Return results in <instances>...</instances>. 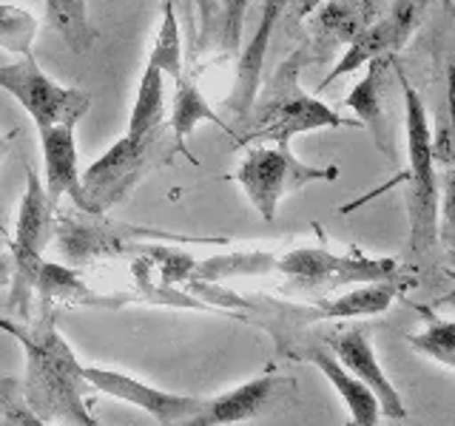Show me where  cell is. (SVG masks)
<instances>
[{"instance_id":"23","label":"cell","mask_w":455,"mask_h":426,"mask_svg":"<svg viewBox=\"0 0 455 426\" xmlns=\"http://www.w3.org/2000/svg\"><path fill=\"white\" fill-rule=\"evenodd\" d=\"M148 63L160 68L163 75H171L174 80L182 75L180 26H177V14H174V0H163V26H160V32H156Z\"/></svg>"},{"instance_id":"30","label":"cell","mask_w":455,"mask_h":426,"mask_svg":"<svg viewBox=\"0 0 455 426\" xmlns=\"http://www.w3.org/2000/svg\"><path fill=\"white\" fill-rule=\"evenodd\" d=\"M452 75H455V68H452Z\"/></svg>"},{"instance_id":"31","label":"cell","mask_w":455,"mask_h":426,"mask_svg":"<svg viewBox=\"0 0 455 426\" xmlns=\"http://www.w3.org/2000/svg\"><path fill=\"white\" fill-rule=\"evenodd\" d=\"M347 426H353V423H347Z\"/></svg>"},{"instance_id":"7","label":"cell","mask_w":455,"mask_h":426,"mask_svg":"<svg viewBox=\"0 0 455 426\" xmlns=\"http://www.w3.org/2000/svg\"><path fill=\"white\" fill-rule=\"evenodd\" d=\"M279 273H284L291 290L305 293H331L339 288H355V284L381 281L402 273L395 259H373V256L347 253L336 256L324 248H299L276 259Z\"/></svg>"},{"instance_id":"9","label":"cell","mask_w":455,"mask_h":426,"mask_svg":"<svg viewBox=\"0 0 455 426\" xmlns=\"http://www.w3.org/2000/svg\"><path fill=\"white\" fill-rule=\"evenodd\" d=\"M430 4L433 0H393V6L384 12L362 37H355L350 43L347 51L341 54V60L331 68V75L322 80L319 89L324 91L333 80L353 75L355 68L367 66L370 60L395 57L407 46V40L416 35V28L424 23Z\"/></svg>"},{"instance_id":"25","label":"cell","mask_w":455,"mask_h":426,"mask_svg":"<svg viewBox=\"0 0 455 426\" xmlns=\"http://www.w3.org/2000/svg\"><path fill=\"white\" fill-rule=\"evenodd\" d=\"M0 415L6 418L9 426H52L49 421H43L28 409V404L23 401L20 383L6 375H0Z\"/></svg>"},{"instance_id":"8","label":"cell","mask_w":455,"mask_h":426,"mask_svg":"<svg viewBox=\"0 0 455 426\" xmlns=\"http://www.w3.org/2000/svg\"><path fill=\"white\" fill-rule=\"evenodd\" d=\"M0 89L9 91L35 120L37 131L52 125H77L92 108V94L83 89H66L54 83L43 68L23 57L18 63H0Z\"/></svg>"},{"instance_id":"17","label":"cell","mask_w":455,"mask_h":426,"mask_svg":"<svg viewBox=\"0 0 455 426\" xmlns=\"http://www.w3.org/2000/svg\"><path fill=\"white\" fill-rule=\"evenodd\" d=\"M407 288H412V276L395 273L381 281L355 284V290H347L345 296L331 298V302L316 304L310 312L313 319H362V316H379L387 310Z\"/></svg>"},{"instance_id":"27","label":"cell","mask_w":455,"mask_h":426,"mask_svg":"<svg viewBox=\"0 0 455 426\" xmlns=\"http://www.w3.org/2000/svg\"><path fill=\"white\" fill-rule=\"evenodd\" d=\"M222 18H220V40L225 51H234L239 46V28H242V12L248 0H220Z\"/></svg>"},{"instance_id":"19","label":"cell","mask_w":455,"mask_h":426,"mask_svg":"<svg viewBox=\"0 0 455 426\" xmlns=\"http://www.w3.org/2000/svg\"><path fill=\"white\" fill-rule=\"evenodd\" d=\"M199 122H217L222 131L231 134V125H228L217 111L208 106V99L203 91L196 89V83L191 77L180 75L177 77V94H174V111H171V142H174V151L185 154L191 162H196L191 151H188V137L194 134V128Z\"/></svg>"},{"instance_id":"10","label":"cell","mask_w":455,"mask_h":426,"mask_svg":"<svg viewBox=\"0 0 455 426\" xmlns=\"http://www.w3.org/2000/svg\"><path fill=\"white\" fill-rule=\"evenodd\" d=\"M296 381L284 375H259L222 395L203 398V406L194 418L174 426H228L245 423L253 418L270 415L274 409L296 401Z\"/></svg>"},{"instance_id":"16","label":"cell","mask_w":455,"mask_h":426,"mask_svg":"<svg viewBox=\"0 0 455 426\" xmlns=\"http://www.w3.org/2000/svg\"><path fill=\"white\" fill-rule=\"evenodd\" d=\"M299 361H310L319 373L331 381V387L339 392L341 404L350 412V423L353 426H379L381 418V406L376 401V395L370 392L359 378H353L345 367L339 364L336 355L327 347H305V350H293Z\"/></svg>"},{"instance_id":"13","label":"cell","mask_w":455,"mask_h":426,"mask_svg":"<svg viewBox=\"0 0 455 426\" xmlns=\"http://www.w3.org/2000/svg\"><path fill=\"white\" fill-rule=\"evenodd\" d=\"M384 14L381 0H327L307 18L310 57H331L339 46H350Z\"/></svg>"},{"instance_id":"1","label":"cell","mask_w":455,"mask_h":426,"mask_svg":"<svg viewBox=\"0 0 455 426\" xmlns=\"http://www.w3.org/2000/svg\"><path fill=\"white\" fill-rule=\"evenodd\" d=\"M0 330L9 333L26 352L20 392L35 415L63 426H100L83 398L85 367L57 330L52 310H43L40 321L32 327L0 319Z\"/></svg>"},{"instance_id":"18","label":"cell","mask_w":455,"mask_h":426,"mask_svg":"<svg viewBox=\"0 0 455 426\" xmlns=\"http://www.w3.org/2000/svg\"><path fill=\"white\" fill-rule=\"evenodd\" d=\"M393 57H379L367 63V75L362 83L353 85V91L345 97V106L359 114V122L367 125L376 137L379 151L390 154V142L384 137V99H387V75H390Z\"/></svg>"},{"instance_id":"28","label":"cell","mask_w":455,"mask_h":426,"mask_svg":"<svg viewBox=\"0 0 455 426\" xmlns=\"http://www.w3.org/2000/svg\"><path fill=\"white\" fill-rule=\"evenodd\" d=\"M322 4H327V0H293V4H291V18L299 23V20H305V18H310V14L313 12H316Z\"/></svg>"},{"instance_id":"5","label":"cell","mask_w":455,"mask_h":426,"mask_svg":"<svg viewBox=\"0 0 455 426\" xmlns=\"http://www.w3.org/2000/svg\"><path fill=\"white\" fill-rule=\"evenodd\" d=\"M234 179L251 199V205L259 210V217L265 222H274L284 196L302 191L313 182H336L339 168L305 165L302 160H296L291 146H265L262 142L245 154Z\"/></svg>"},{"instance_id":"12","label":"cell","mask_w":455,"mask_h":426,"mask_svg":"<svg viewBox=\"0 0 455 426\" xmlns=\"http://www.w3.org/2000/svg\"><path fill=\"white\" fill-rule=\"evenodd\" d=\"M327 350H331L339 364L347 369L353 378H359L364 387L376 395V401L381 406V415H387L393 421L407 418V404L402 392L393 387V381L381 369L373 341H370L367 330L362 327H350V330H336L327 335Z\"/></svg>"},{"instance_id":"3","label":"cell","mask_w":455,"mask_h":426,"mask_svg":"<svg viewBox=\"0 0 455 426\" xmlns=\"http://www.w3.org/2000/svg\"><path fill=\"white\" fill-rule=\"evenodd\" d=\"M404 94V120H407V156L410 174L407 182V213H410V253L421 259L438 241V165L433 151V131L421 94L412 89L407 75L395 68Z\"/></svg>"},{"instance_id":"11","label":"cell","mask_w":455,"mask_h":426,"mask_svg":"<svg viewBox=\"0 0 455 426\" xmlns=\"http://www.w3.org/2000/svg\"><path fill=\"white\" fill-rule=\"evenodd\" d=\"M85 383H92L100 392L120 398L125 404H134L142 412L160 423V426H174L194 418L199 406H203V398L194 395H177V392H165L148 387V383L137 381L134 375L117 373V369H103V367H85Z\"/></svg>"},{"instance_id":"21","label":"cell","mask_w":455,"mask_h":426,"mask_svg":"<svg viewBox=\"0 0 455 426\" xmlns=\"http://www.w3.org/2000/svg\"><path fill=\"white\" fill-rule=\"evenodd\" d=\"M165 120V103H163V71L156 66H146L137 89L134 99V111L132 120H128V137H142L148 131L163 128Z\"/></svg>"},{"instance_id":"2","label":"cell","mask_w":455,"mask_h":426,"mask_svg":"<svg viewBox=\"0 0 455 426\" xmlns=\"http://www.w3.org/2000/svg\"><path fill=\"white\" fill-rule=\"evenodd\" d=\"M310 60L307 46L296 49L288 60H282L274 77L265 89L256 94L251 106V117L242 125L245 134L236 137V146H251V142H270V146H291V139L305 131H319V128H355L359 120H345L322 99L310 97L299 85L305 63Z\"/></svg>"},{"instance_id":"15","label":"cell","mask_w":455,"mask_h":426,"mask_svg":"<svg viewBox=\"0 0 455 426\" xmlns=\"http://www.w3.org/2000/svg\"><path fill=\"white\" fill-rule=\"evenodd\" d=\"M40 148H43V188L46 196L57 205L60 196H71L75 205L83 210V185H80V165H77V142H75V125H52L40 131Z\"/></svg>"},{"instance_id":"14","label":"cell","mask_w":455,"mask_h":426,"mask_svg":"<svg viewBox=\"0 0 455 426\" xmlns=\"http://www.w3.org/2000/svg\"><path fill=\"white\" fill-rule=\"evenodd\" d=\"M293 0H262V18L256 26L253 40L245 46V51L239 54V68H236V83L231 94H228L225 106L236 117V122L245 125L251 117V106L262 85V66L267 54V43L274 37V28L279 26L282 18H288Z\"/></svg>"},{"instance_id":"22","label":"cell","mask_w":455,"mask_h":426,"mask_svg":"<svg viewBox=\"0 0 455 426\" xmlns=\"http://www.w3.org/2000/svg\"><path fill=\"white\" fill-rule=\"evenodd\" d=\"M421 312L427 319V327L421 333L410 335L407 344L416 352L427 355V359H433L435 364L447 367L455 373V319L444 321V319L433 316L427 307H421Z\"/></svg>"},{"instance_id":"24","label":"cell","mask_w":455,"mask_h":426,"mask_svg":"<svg viewBox=\"0 0 455 426\" xmlns=\"http://www.w3.org/2000/svg\"><path fill=\"white\" fill-rule=\"evenodd\" d=\"M203 270L196 273L203 276H228V273H267V270L276 267V256L274 253H236V256H225V259H211L205 264H199Z\"/></svg>"},{"instance_id":"4","label":"cell","mask_w":455,"mask_h":426,"mask_svg":"<svg viewBox=\"0 0 455 426\" xmlns=\"http://www.w3.org/2000/svg\"><path fill=\"white\" fill-rule=\"evenodd\" d=\"M165 134H171L165 131V125L142 137L125 134L97 162L85 168L80 174L83 199H85L83 210L92 213V217H103L111 205H117L154 165L163 162Z\"/></svg>"},{"instance_id":"32","label":"cell","mask_w":455,"mask_h":426,"mask_svg":"<svg viewBox=\"0 0 455 426\" xmlns=\"http://www.w3.org/2000/svg\"><path fill=\"white\" fill-rule=\"evenodd\" d=\"M4 426H9V423H4Z\"/></svg>"},{"instance_id":"20","label":"cell","mask_w":455,"mask_h":426,"mask_svg":"<svg viewBox=\"0 0 455 426\" xmlns=\"http://www.w3.org/2000/svg\"><path fill=\"white\" fill-rule=\"evenodd\" d=\"M46 18L75 54H85L97 40L89 20V0H46Z\"/></svg>"},{"instance_id":"26","label":"cell","mask_w":455,"mask_h":426,"mask_svg":"<svg viewBox=\"0 0 455 426\" xmlns=\"http://www.w3.org/2000/svg\"><path fill=\"white\" fill-rule=\"evenodd\" d=\"M196 14H199V35L194 51H205L213 37H220V18H222V4L220 0H194Z\"/></svg>"},{"instance_id":"6","label":"cell","mask_w":455,"mask_h":426,"mask_svg":"<svg viewBox=\"0 0 455 426\" xmlns=\"http://www.w3.org/2000/svg\"><path fill=\"white\" fill-rule=\"evenodd\" d=\"M54 202L46 196V188L37 179L32 168L26 170V193L20 199L18 225H14L12 239V298L9 307L20 319H28V302L37 290V281L43 273V248L57 233Z\"/></svg>"},{"instance_id":"29","label":"cell","mask_w":455,"mask_h":426,"mask_svg":"<svg viewBox=\"0 0 455 426\" xmlns=\"http://www.w3.org/2000/svg\"><path fill=\"white\" fill-rule=\"evenodd\" d=\"M9 281H12V256L0 253V288H6Z\"/></svg>"}]
</instances>
